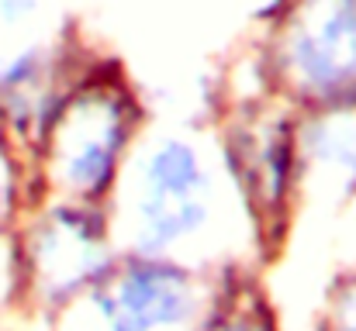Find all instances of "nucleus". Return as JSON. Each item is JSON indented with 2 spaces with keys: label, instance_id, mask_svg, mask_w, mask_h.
<instances>
[{
  "label": "nucleus",
  "instance_id": "nucleus-1",
  "mask_svg": "<svg viewBox=\"0 0 356 331\" xmlns=\"http://www.w3.org/2000/svg\"><path fill=\"white\" fill-rule=\"evenodd\" d=\"M108 214L118 252L170 259L208 276L252 269L259 259L215 124H145Z\"/></svg>",
  "mask_w": 356,
  "mask_h": 331
},
{
  "label": "nucleus",
  "instance_id": "nucleus-2",
  "mask_svg": "<svg viewBox=\"0 0 356 331\" xmlns=\"http://www.w3.org/2000/svg\"><path fill=\"white\" fill-rule=\"evenodd\" d=\"M145 124V104L121 62L90 56L31 152L38 201L108 207Z\"/></svg>",
  "mask_w": 356,
  "mask_h": 331
},
{
  "label": "nucleus",
  "instance_id": "nucleus-3",
  "mask_svg": "<svg viewBox=\"0 0 356 331\" xmlns=\"http://www.w3.org/2000/svg\"><path fill=\"white\" fill-rule=\"evenodd\" d=\"M229 176L245 207L259 262L273 259L301 214L298 110L259 90L238 97L215 124Z\"/></svg>",
  "mask_w": 356,
  "mask_h": 331
},
{
  "label": "nucleus",
  "instance_id": "nucleus-4",
  "mask_svg": "<svg viewBox=\"0 0 356 331\" xmlns=\"http://www.w3.org/2000/svg\"><path fill=\"white\" fill-rule=\"evenodd\" d=\"M7 245L14 300L45 325L87 294L121 255L108 207L73 201H35Z\"/></svg>",
  "mask_w": 356,
  "mask_h": 331
},
{
  "label": "nucleus",
  "instance_id": "nucleus-5",
  "mask_svg": "<svg viewBox=\"0 0 356 331\" xmlns=\"http://www.w3.org/2000/svg\"><path fill=\"white\" fill-rule=\"evenodd\" d=\"M259 73L294 110L356 104V0H291L263 28Z\"/></svg>",
  "mask_w": 356,
  "mask_h": 331
},
{
  "label": "nucleus",
  "instance_id": "nucleus-6",
  "mask_svg": "<svg viewBox=\"0 0 356 331\" xmlns=\"http://www.w3.org/2000/svg\"><path fill=\"white\" fill-rule=\"evenodd\" d=\"M225 276L121 252L115 266L59 311L52 331H197Z\"/></svg>",
  "mask_w": 356,
  "mask_h": 331
},
{
  "label": "nucleus",
  "instance_id": "nucleus-7",
  "mask_svg": "<svg viewBox=\"0 0 356 331\" xmlns=\"http://www.w3.org/2000/svg\"><path fill=\"white\" fill-rule=\"evenodd\" d=\"M298 159L301 211L318 207L336 221L356 197V104L298 110Z\"/></svg>",
  "mask_w": 356,
  "mask_h": 331
},
{
  "label": "nucleus",
  "instance_id": "nucleus-8",
  "mask_svg": "<svg viewBox=\"0 0 356 331\" xmlns=\"http://www.w3.org/2000/svg\"><path fill=\"white\" fill-rule=\"evenodd\" d=\"M197 331H284L277 325V314L259 290L252 269L229 273L218 287V297L201 321Z\"/></svg>",
  "mask_w": 356,
  "mask_h": 331
},
{
  "label": "nucleus",
  "instance_id": "nucleus-9",
  "mask_svg": "<svg viewBox=\"0 0 356 331\" xmlns=\"http://www.w3.org/2000/svg\"><path fill=\"white\" fill-rule=\"evenodd\" d=\"M38 201L31 155L0 124V238H10L28 207Z\"/></svg>",
  "mask_w": 356,
  "mask_h": 331
},
{
  "label": "nucleus",
  "instance_id": "nucleus-10",
  "mask_svg": "<svg viewBox=\"0 0 356 331\" xmlns=\"http://www.w3.org/2000/svg\"><path fill=\"white\" fill-rule=\"evenodd\" d=\"M318 331H356V269H343L329 283Z\"/></svg>",
  "mask_w": 356,
  "mask_h": 331
},
{
  "label": "nucleus",
  "instance_id": "nucleus-11",
  "mask_svg": "<svg viewBox=\"0 0 356 331\" xmlns=\"http://www.w3.org/2000/svg\"><path fill=\"white\" fill-rule=\"evenodd\" d=\"M336 235H339L343 269H356V197L339 211V218H336Z\"/></svg>",
  "mask_w": 356,
  "mask_h": 331
}]
</instances>
